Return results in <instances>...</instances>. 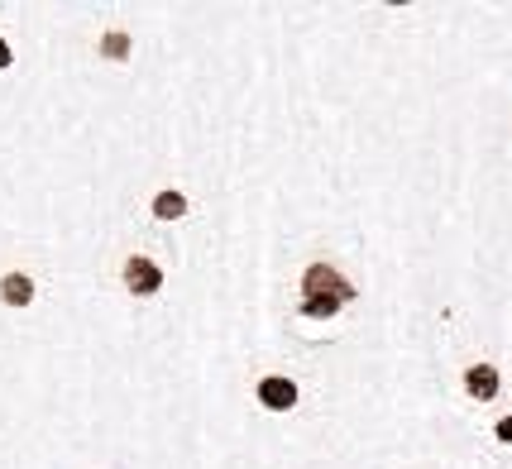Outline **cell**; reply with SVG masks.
Here are the masks:
<instances>
[{
    "label": "cell",
    "mask_w": 512,
    "mask_h": 469,
    "mask_svg": "<svg viewBox=\"0 0 512 469\" xmlns=\"http://www.w3.org/2000/svg\"><path fill=\"white\" fill-rule=\"evenodd\" d=\"M498 441H512V417L508 422H498Z\"/></svg>",
    "instance_id": "52a82bcc"
},
{
    "label": "cell",
    "mask_w": 512,
    "mask_h": 469,
    "mask_svg": "<svg viewBox=\"0 0 512 469\" xmlns=\"http://www.w3.org/2000/svg\"><path fill=\"white\" fill-rule=\"evenodd\" d=\"M125 283H130V292L149 297V292L163 288V273H158V264H149V259H130V264H125Z\"/></svg>",
    "instance_id": "7a4b0ae2"
},
{
    "label": "cell",
    "mask_w": 512,
    "mask_h": 469,
    "mask_svg": "<svg viewBox=\"0 0 512 469\" xmlns=\"http://www.w3.org/2000/svg\"><path fill=\"white\" fill-rule=\"evenodd\" d=\"M465 388H469V398L493 402L498 398V369H493V364H474L465 374Z\"/></svg>",
    "instance_id": "277c9868"
},
{
    "label": "cell",
    "mask_w": 512,
    "mask_h": 469,
    "mask_svg": "<svg viewBox=\"0 0 512 469\" xmlns=\"http://www.w3.org/2000/svg\"><path fill=\"white\" fill-rule=\"evenodd\" d=\"M355 297V288L335 273L331 264H312L307 268V278H302V312L316 316V321H331L345 302Z\"/></svg>",
    "instance_id": "6da1fadb"
},
{
    "label": "cell",
    "mask_w": 512,
    "mask_h": 469,
    "mask_svg": "<svg viewBox=\"0 0 512 469\" xmlns=\"http://www.w3.org/2000/svg\"><path fill=\"white\" fill-rule=\"evenodd\" d=\"M0 297H5L10 307H29V297H34V283H29L24 273H5V278H0Z\"/></svg>",
    "instance_id": "5b68a950"
},
{
    "label": "cell",
    "mask_w": 512,
    "mask_h": 469,
    "mask_svg": "<svg viewBox=\"0 0 512 469\" xmlns=\"http://www.w3.org/2000/svg\"><path fill=\"white\" fill-rule=\"evenodd\" d=\"M259 402L273 407V412H288L292 402H297V383L292 379H264L259 383Z\"/></svg>",
    "instance_id": "3957f363"
},
{
    "label": "cell",
    "mask_w": 512,
    "mask_h": 469,
    "mask_svg": "<svg viewBox=\"0 0 512 469\" xmlns=\"http://www.w3.org/2000/svg\"><path fill=\"white\" fill-rule=\"evenodd\" d=\"M0 67H10V44L0 39Z\"/></svg>",
    "instance_id": "ba28073f"
},
{
    "label": "cell",
    "mask_w": 512,
    "mask_h": 469,
    "mask_svg": "<svg viewBox=\"0 0 512 469\" xmlns=\"http://www.w3.org/2000/svg\"><path fill=\"white\" fill-rule=\"evenodd\" d=\"M182 211H187V197H182V192H158V197H154V216H158V221H178Z\"/></svg>",
    "instance_id": "8992f818"
}]
</instances>
